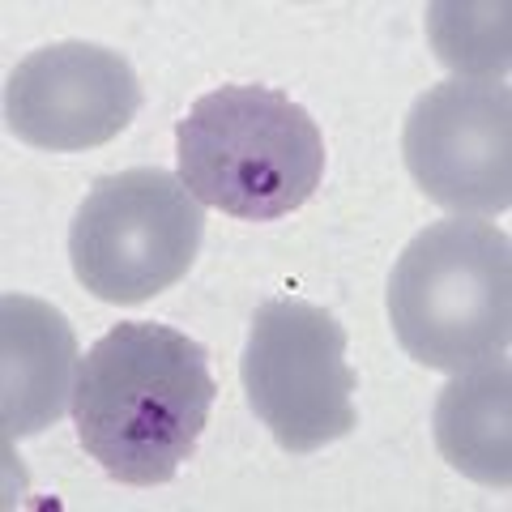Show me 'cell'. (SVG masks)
<instances>
[{"label": "cell", "instance_id": "cell-1", "mask_svg": "<svg viewBox=\"0 0 512 512\" xmlns=\"http://www.w3.org/2000/svg\"><path fill=\"white\" fill-rule=\"evenodd\" d=\"M218 384L201 342L128 320L86 350L73 389L77 440L124 487L171 483L210 423Z\"/></svg>", "mask_w": 512, "mask_h": 512}, {"label": "cell", "instance_id": "cell-2", "mask_svg": "<svg viewBox=\"0 0 512 512\" xmlns=\"http://www.w3.org/2000/svg\"><path fill=\"white\" fill-rule=\"evenodd\" d=\"M175 154L192 197L244 222H274L299 210L325 175L316 120L269 86L201 94L175 124Z\"/></svg>", "mask_w": 512, "mask_h": 512}, {"label": "cell", "instance_id": "cell-3", "mask_svg": "<svg viewBox=\"0 0 512 512\" xmlns=\"http://www.w3.org/2000/svg\"><path fill=\"white\" fill-rule=\"evenodd\" d=\"M389 325L402 350L431 372H470L504 359L512 338V244L470 218L431 222L397 256Z\"/></svg>", "mask_w": 512, "mask_h": 512}, {"label": "cell", "instance_id": "cell-4", "mask_svg": "<svg viewBox=\"0 0 512 512\" xmlns=\"http://www.w3.org/2000/svg\"><path fill=\"white\" fill-rule=\"evenodd\" d=\"M205 210L180 175L128 167L103 175L77 205L69 261L103 303H146L180 282L201 248Z\"/></svg>", "mask_w": 512, "mask_h": 512}, {"label": "cell", "instance_id": "cell-5", "mask_svg": "<svg viewBox=\"0 0 512 512\" xmlns=\"http://www.w3.org/2000/svg\"><path fill=\"white\" fill-rule=\"evenodd\" d=\"M239 376L252 414L286 453H316L359 423L346 329L308 299H269L256 308Z\"/></svg>", "mask_w": 512, "mask_h": 512}, {"label": "cell", "instance_id": "cell-6", "mask_svg": "<svg viewBox=\"0 0 512 512\" xmlns=\"http://www.w3.org/2000/svg\"><path fill=\"white\" fill-rule=\"evenodd\" d=\"M406 171L457 218L504 214L512 201V94L495 82H453L419 94L402 133Z\"/></svg>", "mask_w": 512, "mask_h": 512}, {"label": "cell", "instance_id": "cell-7", "mask_svg": "<svg viewBox=\"0 0 512 512\" xmlns=\"http://www.w3.org/2000/svg\"><path fill=\"white\" fill-rule=\"evenodd\" d=\"M141 107V82L120 52L99 43H47L5 86L9 133L35 150L73 154L120 137Z\"/></svg>", "mask_w": 512, "mask_h": 512}, {"label": "cell", "instance_id": "cell-8", "mask_svg": "<svg viewBox=\"0 0 512 512\" xmlns=\"http://www.w3.org/2000/svg\"><path fill=\"white\" fill-rule=\"evenodd\" d=\"M77 338L52 303L30 295L0 299V423L9 440L39 436L73 402Z\"/></svg>", "mask_w": 512, "mask_h": 512}, {"label": "cell", "instance_id": "cell-9", "mask_svg": "<svg viewBox=\"0 0 512 512\" xmlns=\"http://www.w3.org/2000/svg\"><path fill=\"white\" fill-rule=\"evenodd\" d=\"M436 444L453 470L495 491L512 483V367L491 359L457 372L436 402Z\"/></svg>", "mask_w": 512, "mask_h": 512}, {"label": "cell", "instance_id": "cell-10", "mask_svg": "<svg viewBox=\"0 0 512 512\" xmlns=\"http://www.w3.org/2000/svg\"><path fill=\"white\" fill-rule=\"evenodd\" d=\"M431 43L470 82H495L508 69V5H431Z\"/></svg>", "mask_w": 512, "mask_h": 512}]
</instances>
